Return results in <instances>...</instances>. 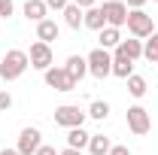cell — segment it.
Returning a JSON list of instances; mask_svg holds the SVG:
<instances>
[{"instance_id": "cell-1", "label": "cell", "mask_w": 158, "mask_h": 155, "mask_svg": "<svg viewBox=\"0 0 158 155\" xmlns=\"http://www.w3.org/2000/svg\"><path fill=\"white\" fill-rule=\"evenodd\" d=\"M27 67H31L27 52H24V49H9V52L3 55V61H0V79L12 82V79H19Z\"/></svg>"}, {"instance_id": "cell-20", "label": "cell", "mask_w": 158, "mask_h": 155, "mask_svg": "<svg viewBox=\"0 0 158 155\" xmlns=\"http://www.w3.org/2000/svg\"><path fill=\"white\" fill-rule=\"evenodd\" d=\"M125 82H128V94H131V97H143L146 91H149V82H146L143 76H137V73H134V76H128Z\"/></svg>"}, {"instance_id": "cell-19", "label": "cell", "mask_w": 158, "mask_h": 155, "mask_svg": "<svg viewBox=\"0 0 158 155\" xmlns=\"http://www.w3.org/2000/svg\"><path fill=\"white\" fill-rule=\"evenodd\" d=\"M110 149H113L110 137H103V134H91V140H88V152H91V155H110Z\"/></svg>"}, {"instance_id": "cell-3", "label": "cell", "mask_w": 158, "mask_h": 155, "mask_svg": "<svg viewBox=\"0 0 158 155\" xmlns=\"http://www.w3.org/2000/svg\"><path fill=\"white\" fill-rule=\"evenodd\" d=\"M85 61H88V73L94 79H106V76H113V55L106 52V49H91L88 55H85Z\"/></svg>"}, {"instance_id": "cell-31", "label": "cell", "mask_w": 158, "mask_h": 155, "mask_svg": "<svg viewBox=\"0 0 158 155\" xmlns=\"http://www.w3.org/2000/svg\"><path fill=\"white\" fill-rule=\"evenodd\" d=\"M0 155H19V149H0Z\"/></svg>"}, {"instance_id": "cell-16", "label": "cell", "mask_w": 158, "mask_h": 155, "mask_svg": "<svg viewBox=\"0 0 158 155\" xmlns=\"http://www.w3.org/2000/svg\"><path fill=\"white\" fill-rule=\"evenodd\" d=\"M118 52H122V55H128L131 61L143 58V40H137V37H131V40H122V43H118Z\"/></svg>"}, {"instance_id": "cell-28", "label": "cell", "mask_w": 158, "mask_h": 155, "mask_svg": "<svg viewBox=\"0 0 158 155\" xmlns=\"http://www.w3.org/2000/svg\"><path fill=\"white\" fill-rule=\"evenodd\" d=\"M110 155H131V152H128V146H113Z\"/></svg>"}, {"instance_id": "cell-6", "label": "cell", "mask_w": 158, "mask_h": 155, "mask_svg": "<svg viewBox=\"0 0 158 155\" xmlns=\"http://www.w3.org/2000/svg\"><path fill=\"white\" fill-rule=\"evenodd\" d=\"M149 128H152V119H149V110L146 107H140V103H134V107H128V131L131 134H149Z\"/></svg>"}, {"instance_id": "cell-11", "label": "cell", "mask_w": 158, "mask_h": 155, "mask_svg": "<svg viewBox=\"0 0 158 155\" xmlns=\"http://www.w3.org/2000/svg\"><path fill=\"white\" fill-rule=\"evenodd\" d=\"M113 76H118V79L134 76V61L128 55H122L118 49H113Z\"/></svg>"}, {"instance_id": "cell-5", "label": "cell", "mask_w": 158, "mask_h": 155, "mask_svg": "<svg viewBox=\"0 0 158 155\" xmlns=\"http://www.w3.org/2000/svg\"><path fill=\"white\" fill-rule=\"evenodd\" d=\"M103 19H106V27H125L128 24V6H125V0H103Z\"/></svg>"}, {"instance_id": "cell-18", "label": "cell", "mask_w": 158, "mask_h": 155, "mask_svg": "<svg viewBox=\"0 0 158 155\" xmlns=\"http://www.w3.org/2000/svg\"><path fill=\"white\" fill-rule=\"evenodd\" d=\"M118 43H122V31L118 27H103L100 31V49H118Z\"/></svg>"}, {"instance_id": "cell-10", "label": "cell", "mask_w": 158, "mask_h": 155, "mask_svg": "<svg viewBox=\"0 0 158 155\" xmlns=\"http://www.w3.org/2000/svg\"><path fill=\"white\" fill-rule=\"evenodd\" d=\"M58 34H61V27H58V21H55V19H43L37 24V40H40V43H46V46H52V43L58 40Z\"/></svg>"}, {"instance_id": "cell-21", "label": "cell", "mask_w": 158, "mask_h": 155, "mask_svg": "<svg viewBox=\"0 0 158 155\" xmlns=\"http://www.w3.org/2000/svg\"><path fill=\"white\" fill-rule=\"evenodd\" d=\"M106 116H110V103H106V100H91V107H88V119L103 122Z\"/></svg>"}, {"instance_id": "cell-27", "label": "cell", "mask_w": 158, "mask_h": 155, "mask_svg": "<svg viewBox=\"0 0 158 155\" xmlns=\"http://www.w3.org/2000/svg\"><path fill=\"white\" fill-rule=\"evenodd\" d=\"M143 3H146V0H125L128 9H143Z\"/></svg>"}, {"instance_id": "cell-24", "label": "cell", "mask_w": 158, "mask_h": 155, "mask_svg": "<svg viewBox=\"0 0 158 155\" xmlns=\"http://www.w3.org/2000/svg\"><path fill=\"white\" fill-rule=\"evenodd\" d=\"M12 9H15V3H12V0H0V19H9V15H12Z\"/></svg>"}, {"instance_id": "cell-22", "label": "cell", "mask_w": 158, "mask_h": 155, "mask_svg": "<svg viewBox=\"0 0 158 155\" xmlns=\"http://www.w3.org/2000/svg\"><path fill=\"white\" fill-rule=\"evenodd\" d=\"M143 58L152 61V64H158V31L146 40V43H143Z\"/></svg>"}, {"instance_id": "cell-2", "label": "cell", "mask_w": 158, "mask_h": 155, "mask_svg": "<svg viewBox=\"0 0 158 155\" xmlns=\"http://www.w3.org/2000/svg\"><path fill=\"white\" fill-rule=\"evenodd\" d=\"M128 34L137 40H149L155 34V24H152V15L143 12V9H128Z\"/></svg>"}, {"instance_id": "cell-4", "label": "cell", "mask_w": 158, "mask_h": 155, "mask_svg": "<svg viewBox=\"0 0 158 155\" xmlns=\"http://www.w3.org/2000/svg\"><path fill=\"white\" fill-rule=\"evenodd\" d=\"M85 119H88V113H82L79 107H73V103H64V107L55 110V125L67 128V131H70V128H82Z\"/></svg>"}, {"instance_id": "cell-14", "label": "cell", "mask_w": 158, "mask_h": 155, "mask_svg": "<svg viewBox=\"0 0 158 155\" xmlns=\"http://www.w3.org/2000/svg\"><path fill=\"white\" fill-rule=\"evenodd\" d=\"M82 27H88V31H103V27H106V19H103V9H100V6H91V9H85V19H82Z\"/></svg>"}, {"instance_id": "cell-13", "label": "cell", "mask_w": 158, "mask_h": 155, "mask_svg": "<svg viewBox=\"0 0 158 155\" xmlns=\"http://www.w3.org/2000/svg\"><path fill=\"white\" fill-rule=\"evenodd\" d=\"M24 19L40 24L43 19H49V6H46L43 0H27V3H24Z\"/></svg>"}, {"instance_id": "cell-17", "label": "cell", "mask_w": 158, "mask_h": 155, "mask_svg": "<svg viewBox=\"0 0 158 155\" xmlns=\"http://www.w3.org/2000/svg\"><path fill=\"white\" fill-rule=\"evenodd\" d=\"M82 19H85V9H79L76 3L70 0V6L64 9V24L73 27V31H79V27H82Z\"/></svg>"}, {"instance_id": "cell-25", "label": "cell", "mask_w": 158, "mask_h": 155, "mask_svg": "<svg viewBox=\"0 0 158 155\" xmlns=\"http://www.w3.org/2000/svg\"><path fill=\"white\" fill-rule=\"evenodd\" d=\"M43 3H46L49 9H61V12H64V9L70 6V0H43Z\"/></svg>"}, {"instance_id": "cell-32", "label": "cell", "mask_w": 158, "mask_h": 155, "mask_svg": "<svg viewBox=\"0 0 158 155\" xmlns=\"http://www.w3.org/2000/svg\"><path fill=\"white\" fill-rule=\"evenodd\" d=\"M152 3H158V0H152Z\"/></svg>"}, {"instance_id": "cell-12", "label": "cell", "mask_w": 158, "mask_h": 155, "mask_svg": "<svg viewBox=\"0 0 158 155\" xmlns=\"http://www.w3.org/2000/svg\"><path fill=\"white\" fill-rule=\"evenodd\" d=\"M64 70H67V76L79 85V82H82V76L88 73V61L82 58V55H70V58H67V64H64Z\"/></svg>"}, {"instance_id": "cell-7", "label": "cell", "mask_w": 158, "mask_h": 155, "mask_svg": "<svg viewBox=\"0 0 158 155\" xmlns=\"http://www.w3.org/2000/svg\"><path fill=\"white\" fill-rule=\"evenodd\" d=\"M27 61H31V67H37V70H49V67H55V55H52V46H46V43H34L31 46V52H27Z\"/></svg>"}, {"instance_id": "cell-30", "label": "cell", "mask_w": 158, "mask_h": 155, "mask_svg": "<svg viewBox=\"0 0 158 155\" xmlns=\"http://www.w3.org/2000/svg\"><path fill=\"white\" fill-rule=\"evenodd\" d=\"M58 155H82V152H79V149H70V146H67V149H61Z\"/></svg>"}, {"instance_id": "cell-29", "label": "cell", "mask_w": 158, "mask_h": 155, "mask_svg": "<svg viewBox=\"0 0 158 155\" xmlns=\"http://www.w3.org/2000/svg\"><path fill=\"white\" fill-rule=\"evenodd\" d=\"M73 3H76L79 9H91V6H94V0H73Z\"/></svg>"}, {"instance_id": "cell-8", "label": "cell", "mask_w": 158, "mask_h": 155, "mask_svg": "<svg viewBox=\"0 0 158 155\" xmlns=\"http://www.w3.org/2000/svg\"><path fill=\"white\" fill-rule=\"evenodd\" d=\"M43 79H46V85L55 88V91H76V82L67 76L64 67H49V70L43 73Z\"/></svg>"}, {"instance_id": "cell-9", "label": "cell", "mask_w": 158, "mask_h": 155, "mask_svg": "<svg viewBox=\"0 0 158 155\" xmlns=\"http://www.w3.org/2000/svg\"><path fill=\"white\" fill-rule=\"evenodd\" d=\"M43 146V134H40V128H21L19 134V155H37V149Z\"/></svg>"}, {"instance_id": "cell-23", "label": "cell", "mask_w": 158, "mask_h": 155, "mask_svg": "<svg viewBox=\"0 0 158 155\" xmlns=\"http://www.w3.org/2000/svg\"><path fill=\"white\" fill-rule=\"evenodd\" d=\"M9 107H12V94L6 88H0V113H9Z\"/></svg>"}, {"instance_id": "cell-26", "label": "cell", "mask_w": 158, "mask_h": 155, "mask_svg": "<svg viewBox=\"0 0 158 155\" xmlns=\"http://www.w3.org/2000/svg\"><path fill=\"white\" fill-rule=\"evenodd\" d=\"M37 155H58V149H55V146H46V143H43V146L37 149Z\"/></svg>"}, {"instance_id": "cell-15", "label": "cell", "mask_w": 158, "mask_h": 155, "mask_svg": "<svg viewBox=\"0 0 158 155\" xmlns=\"http://www.w3.org/2000/svg\"><path fill=\"white\" fill-rule=\"evenodd\" d=\"M88 140H91V134H88L85 128H70V131H67V146H70V149H79V152L88 149Z\"/></svg>"}]
</instances>
